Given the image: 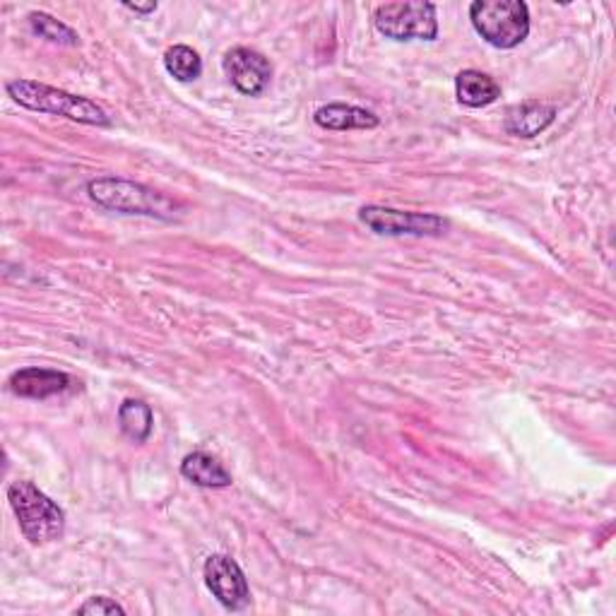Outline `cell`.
I'll use <instances>...</instances> for the list:
<instances>
[{"label": "cell", "mask_w": 616, "mask_h": 616, "mask_svg": "<svg viewBox=\"0 0 616 616\" xmlns=\"http://www.w3.org/2000/svg\"><path fill=\"white\" fill-rule=\"evenodd\" d=\"M556 118V107L547 101H520L516 107H510L503 118V128L508 135H516V138H537L539 133H545Z\"/></svg>", "instance_id": "cell-10"}, {"label": "cell", "mask_w": 616, "mask_h": 616, "mask_svg": "<svg viewBox=\"0 0 616 616\" xmlns=\"http://www.w3.org/2000/svg\"><path fill=\"white\" fill-rule=\"evenodd\" d=\"M470 20L493 49H516L530 35V10L522 0H477Z\"/></svg>", "instance_id": "cell-4"}, {"label": "cell", "mask_w": 616, "mask_h": 616, "mask_svg": "<svg viewBox=\"0 0 616 616\" xmlns=\"http://www.w3.org/2000/svg\"><path fill=\"white\" fill-rule=\"evenodd\" d=\"M124 8L126 10H130V12H138V14H149V12H155L157 10V3H147V6H138V3H124Z\"/></svg>", "instance_id": "cell-18"}, {"label": "cell", "mask_w": 616, "mask_h": 616, "mask_svg": "<svg viewBox=\"0 0 616 616\" xmlns=\"http://www.w3.org/2000/svg\"><path fill=\"white\" fill-rule=\"evenodd\" d=\"M203 576L207 590L217 597V603L229 612H242L251 605V588L244 576L242 566H238L232 556L213 554L203 566Z\"/></svg>", "instance_id": "cell-7"}, {"label": "cell", "mask_w": 616, "mask_h": 616, "mask_svg": "<svg viewBox=\"0 0 616 616\" xmlns=\"http://www.w3.org/2000/svg\"><path fill=\"white\" fill-rule=\"evenodd\" d=\"M373 25L385 39L393 41H433L439 37V22H436L433 3H385L373 12Z\"/></svg>", "instance_id": "cell-5"}, {"label": "cell", "mask_w": 616, "mask_h": 616, "mask_svg": "<svg viewBox=\"0 0 616 616\" xmlns=\"http://www.w3.org/2000/svg\"><path fill=\"white\" fill-rule=\"evenodd\" d=\"M224 72L232 80V85L238 92L246 97H258L270 87L273 80V66H270L267 58L253 49H232L222 61Z\"/></svg>", "instance_id": "cell-8"}, {"label": "cell", "mask_w": 616, "mask_h": 616, "mask_svg": "<svg viewBox=\"0 0 616 616\" xmlns=\"http://www.w3.org/2000/svg\"><path fill=\"white\" fill-rule=\"evenodd\" d=\"M78 614H126V609L111 597H89L82 607H78Z\"/></svg>", "instance_id": "cell-17"}, {"label": "cell", "mask_w": 616, "mask_h": 616, "mask_svg": "<svg viewBox=\"0 0 616 616\" xmlns=\"http://www.w3.org/2000/svg\"><path fill=\"white\" fill-rule=\"evenodd\" d=\"M29 27H32V32L41 39H47L51 43H61V47H78L80 37L72 32V29L63 22H58L56 18L47 12H32L29 14Z\"/></svg>", "instance_id": "cell-16"}, {"label": "cell", "mask_w": 616, "mask_h": 616, "mask_svg": "<svg viewBox=\"0 0 616 616\" xmlns=\"http://www.w3.org/2000/svg\"><path fill=\"white\" fill-rule=\"evenodd\" d=\"M313 121L325 130H371L379 126V116L352 104H327L313 114Z\"/></svg>", "instance_id": "cell-11"}, {"label": "cell", "mask_w": 616, "mask_h": 616, "mask_svg": "<svg viewBox=\"0 0 616 616\" xmlns=\"http://www.w3.org/2000/svg\"><path fill=\"white\" fill-rule=\"evenodd\" d=\"M164 68L178 82H193L203 75L201 56L190 47H184V43H176V47L164 53Z\"/></svg>", "instance_id": "cell-15"}, {"label": "cell", "mask_w": 616, "mask_h": 616, "mask_svg": "<svg viewBox=\"0 0 616 616\" xmlns=\"http://www.w3.org/2000/svg\"><path fill=\"white\" fill-rule=\"evenodd\" d=\"M87 193L97 205L124 215H145L157 219H174L176 203L167 195L124 178L104 176L87 184Z\"/></svg>", "instance_id": "cell-3"}, {"label": "cell", "mask_w": 616, "mask_h": 616, "mask_svg": "<svg viewBox=\"0 0 616 616\" xmlns=\"http://www.w3.org/2000/svg\"><path fill=\"white\" fill-rule=\"evenodd\" d=\"M359 219L381 236H441L448 222L431 213H402V209L366 205L359 209Z\"/></svg>", "instance_id": "cell-6"}, {"label": "cell", "mask_w": 616, "mask_h": 616, "mask_svg": "<svg viewBox=\"0 0 616 616\" xmlns=\"http://www.w3.org/2000/svg\"><path fill=\"white\" fill-rule=\"evenodd\" d=\"M6 92L20 104V107L39 114H51V116H63L70 121H78L85 126H99L109 128L111 118L104 111L97 101L63 92V89L49 87L43 82L35 80H10L6 85Z\"/></svg>", "instance_id": "cell-1"}, {"label": "cell", "mask_w": 616, "mask_h": 616, "mask_svg": "<svg viewBox=\"0 0 616 616\" xmlns=\"http://www.w3.org/2000/svg\"><path fill=\"white\" fill-rule=\"evenodd\" d=\"M118 424H121V431L128 436L135 443H145L153 433L155 427V414L153 408L143 400H124L121 408H118Z\"/></svg>", "instance_id": "cell-14"}, {"label": "cell", "mask_w": 616, "mask_h": 616, "mask_svg": "<svg viewBox=\"0 0 616 616\" xmlns=\"http://www.w3.org/2000/svg\"><path fill=\"white\" fill-rule=\"evenodd\" d=\"M70 385V375L56 369H20L10 375V390L29 400H47L63 393Z\"/></svg>", "instance_id": "cell-9"}, {"label": "cell", "mask_w": 616, "mask_h": 616, "mask_svg": "<svg viewBox=\"0 0 616 616\" xmlns=\"http://www.w3.org/2000/svg\"><path fill=\"white\" fill-rule=\"evenodd\" d=\"M456 97L462 107L485 109L501 97V87L487 72L462 70L456 78Z\"/></svg>", "instance_id": "cell-12"}, {"label": "cell", "mask_w": 616, "mask_h": 616, "mask_svg": "<svg viewBox=\"0 0 616 616\" xmlns=\"http://www.w3.org/2000/svg\"><path fill=\"white\" fill-rule=\"evenodd\" d=\"M8 501L14 518L20 522L22 535L35 547L51 545L66 532V514L56 501H51L37 485L18 479L8 487Z\"/></svg>", "instance_id": "cell-2"}, {"label": "cell", "mask_w": 616, "mask_h": 616, "mask_svg": "<svg viewBox=\"0 0 616 616\" xmlns=\"http://www.w3.org/2000/svg\"><path fill=\"white\" fill-rule=\"evenodd\" d=\"M182 475L193 482L195 487L203 489H227L232 487V475L224 470V465L203 453V450H195V453H188L182 462Z\"/></svg>", "instance_id": "cell-13"}]
</instances>
